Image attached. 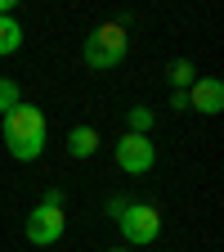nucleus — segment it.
I'll return each instance as SVG.
<instances>
[{
	"mask_svg": "<svg viewBox=\"0 0 224 252\" xmlns=\"http://www.w3.org/2000/svg\"><path fill=\"white\" fill-rule=\"evenodd\" d=\"M171 108H188V90H175L171 94Z\"/></svg>",
	"mask_w": 224,
	"mask_h": 252,
	"instance_id": "13",
	"label": "nucleus"
},
{
	"mask_svg": "<svg viewBox=\"0 0 224 252\" xmlns=\"http://www.w3.org/2000/svg\"><path fill=\"white\" fill-rule=\"evenodd\" d=\"M125 45H130V36H125V27L121 23H103V27H94L90 36H85V63L90 68H99V72H108V68H117V63L125 59Z\"/></svg>",
	"mask_w": 224,
	"mask_h": 252,
	"instance_id": "2",
	"label": "nucleus"
},
{
	"mask_svg": "<svg viewBox=\"0 0 224 252\" xmlns=\"http://www.w3.org/2000/svg\"><path fill=\"white\" fill-rule=\"evenodd\" d=\"M117 252H125V248H117Z\"/></svg>",
	"mask_w": 224,
	"mask_h": 252,
	"instance_id": "14",
	"label": "nucleus"
},
{
	"mask_svg": "<svg viewBox=\"0 0 224 252\" xmlns=\"http://www.w3.org/2000/svg\"><path fill=\"white\" fill-rule=\"evenodd\" d=\"M63 225H68V216H63V207H36L27 216V239L36 243V248H50V243H58L63 239Z\"/></svg>",
	"mask_w": 224,
	"mask_h": 252,
	"instance_id": "5",
	"label": "nucleus"
},
{
	"mask_svg": "<svg viewBox=\"0 0 224 252\" xmlns=\"http://www.w3.org/2000/svg\"><path fill=\"white\" fill-rule=\"evenodd\" d=\"M18 45H23V27H18V18H14V14H0V59L14 54Z\"/></svg>",
	"mask_w": 224,
	"mask_h": 252,
	"instance_id": "8",
	"label": "nucleus"
},
{
	"mask_svg": "<svg viewBox=\"0 0 224 252\" xmlns=\"http://www.w3.org/2000/svg\"><path fill=\"white\" fill-rule=\"evenodd\" d=\"M41 203H45V207H63V189H58V185L45 189V198H41Z\"/></svg>",
	"mask_w": 224,
	"mask_h": 252,
	"instance_id": "12",
	"label": "nucleus"
},
{
	"mask_svg": "<svg viewBox=\"0 0 224 252\" xmlns=\"http://www.w3.org/2000/svg\"><path fill=\"white\" fill-rule=\"evenodd\" d=\"M152 162H157V149H152L148 135H130L125 131L117 140V167L125 176H144V171H152Z\"/></svg>",
	"mask_w": 224,
	"mask_h": 252,
	"instance_id": "4",
	"label": "nucleus"
},
{
	"mask_svg": "<svg viewBox=\"0 0 224 252\" xmlns=\"http://www.w3.org/2000/svg\"><path fill=\"white\" fill-rule=\"evenodd\" d=\"M166 77L175 81V90H188V86H193V81H198V68H193V63H188V59H175Z\"/></svg>",
	"mask_w": 224,
	"mask_h": 252,
	"instance_id": "9",
	"label": "nucleus"
},
{
	"mask_svg": "<svg viewBox=\"0 0 224 252\" xmlns=\"http://www.w3.org/2000/svg\"><path fill=\"white\" fill-rule=\"evenodd\" d=\"M94 149H99L94 126H72V131H68V153L72 158H94Z\"/></svg>",
	"mask_w": 224,
	"mask_h": 252,
	"instance_id": "7",
	"label": "nucleus"
},
{
	"mask_svg": "<svg viewBox=\"0 0 224 252\" xmlns=\"http://www.w3.org/2000/svg\"><path fill=\"white\" fill-rule=\"evenodd\" d=\"M0 131H5V149L18 158V162H36L45 153V140H50V126H45V113L31 108V104H18L5 113L0 122Z\"/></svg>",
	"mask_w": 224,
	"mask_h": 252,
	"instance_id": "1",
	"label": "nucleus"
},
{
	"mask_svg": "<svg viewBox=\"0 0 224 252\" xmlns=\"http://www.w3.org/2000/svg\"><path fill=\"white\" fill-rule=\"evenodd\" d=\"M117 230H121L125 243L148 248V243H157V234H162V212L148 207V203H121L117 207Z\"/></svg>",
	"mask_w": 224,
	"mask_h": 252,
	"instance_id": "3",
	"label": "nucleus"
},
{
	"mask_svg": "<svg viewBox=\"0 0 224 252\" xmlns=\"http://www.w3.org/2000/svg\"><path fill=\"white\" fill-rule=\"evenodd\" d=\"M125 126H130V135H148V126H152V108L135 104L130 113H125Z\"/></svg>",
	"mask_w": 224,
	"mask_h": 252,
	"instance_id": "10",
	"label": "nucleus"
},
{
	"mask_svg": "<svg viewBox=\"0 0 224 252\" xmlns=\"http://www.w3.org/2000/svg\"><path fill=\"white\" fill-rule=\"evenodd\" d=\"M18 104H23V94H18V81L0 77V117H5L9 108H18Z\"/></svg>",
	"mask_w": 224,
	"mask_h": 252,
	"instance_id": "11",
	"label": "nucleus"
},
{
	"mask_svg": "<svg viewBox=\"0 0 224 252\" xmlns=\"http://www.w3.org/2000/svg\"><path fill=\"white\" fill-rule=\"evenodd\" d=\"M188 108H198L202 117L224 113V81L220 77H198L193 86H188Z\"/></svg>",
	"mask_w": 224,
	"mask_h": 252,
	"instance_id": "6",
	"label": "nucleus"
}]
</instances>
